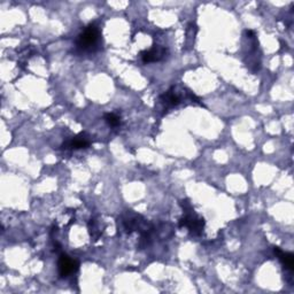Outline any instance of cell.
Listing matches in <instances>:
<instances>
[{
    "mask_svg": "<svg viewBox=\"0 0 294 294\" xmlns=\"http://www.w3.org/2000/svg\"><path fill=\"white\" fill-rule=\"evenodd\" d=\"M100 33L98 28L91 24L79 35L76 40V45L82 51H92L99 41Z\"/></svg>",
    "mask_w": 294,
    "mask_h": 294,
    "instance_id": "obj_1",
    "label": "cell"
},
{
    "mask_svg": "<svg viewBox=\"0 0 294 294\" xmlns=\"http://www.w3.org/2000/svg\"><path fill=\"white\" fill-rule=\"evenodd\" d=\"M204 220L198 218L194 213L193 214H186L180 220V226H186L193 234L201 233L202 229H204Z\"/></svg>",
    "mask_w": 294,
    "mask_h": 294,
    "instance_id": "obj_2",
    "label": "cell"
},
{
    "mask_svg": "<svg viewBox=\"0 0 294 294\" xmlns=\"http://www.w3.org/2000/svg\"><path fill=\"white\" fill-rule=\"evenodd\" d=\"M77 268H78V263L75 260H73L71 257H68L67 254H62L60 258H59L58 269L61 278L68 277L69 275L75 272Z\"/></svg>",
    "mask_w": 294,
    "mask_h": 294,
    "instance_id": "obj_3",
    "label": "cell"
},
{
    "mask_svg": "<svg viewBox=\"0 0 294 294\" xmlns=\"http://www.w3.org/2000/svg\"><path fill=\"white\" fill-rule=\"evenodd\" d=\"M141 55H142L143 61H144L145 64H147V62H155L161 60V59L166 55V48L157 46V45H154L150 50L143 51Z\"/></svg>",
    "mask_w": 294,
    "mask_h": 294,
    "instance_id": "obj_4",
    "label": "cell"
},
{
    "mask_svg": "<svg viewBox=\"0 0 294 294\" xmlns=\"http://www.w3.org/2000/svg\"><path fill=\"white\" fill-rule=\"evenodd\" d=\"M64 146H66V148H86V147L90 146V139L85 134H80L72 139L71 142L66 143Z\"/></svg>",
    "mask_w": 294,
    "mask_h": 294,
    "instance_id": "obj_5",
    "label": "cell"
},
{
    "mask_svg": "<svg viewBox=\"0 0 294 294\" xmlns=\"http://www.w3.org/2000/svg\"><path fill=\"white\" fill-rule=\"evenodd\" d=\"M275 253L277 254L279 260L282 261L283 265L289 270H293L294 267V257L292 253H284V252L279 250L278 247H275Z\"/></svg>",
    "mask_w": 294,
    "mask_h": 294,
    "instance_id": "obj_6",
    "label": "cell"
},
{
    "mask_svg": "<svg viewBox=\"0 0 294 294\" xmlns=\"http://www.w3.org/2000/svg\"><path fill=\"white\" fill-rule=\"evenodd\" d=\"M105 121L107 122L108 124L110 125V127H117L118 124H120V117L117 116V115H115L113 113H110V114H106L105 115Z\"/></svg>",
    "mask_w": 294,
    "mask_h": 294,
    "instance_id": "obj_7",
    "label": "cell"
}]
</instances>
